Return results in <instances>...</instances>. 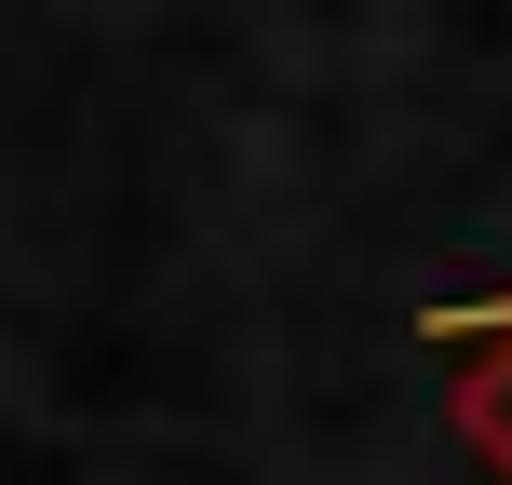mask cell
<instances>
[{
	"label": "cell",
	"mask_w": 512,
	"mask_h": 485,
	"mask_svg": "<svg viewBox=\"0 0 512 485\" xmlns=\"http://www.w3.org/2000/svg\"><path fill=\"white\" fill-rule=\"evenodd\" d=\"M445 337H512V297H472V310H445Z\"/></svg>",
	"instance_id": "obj_1"
}]
</instances>
